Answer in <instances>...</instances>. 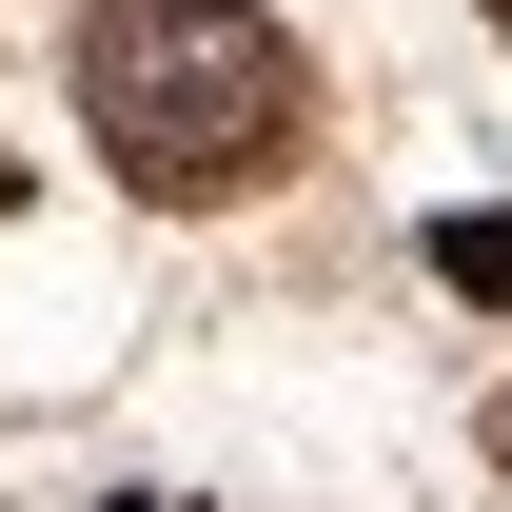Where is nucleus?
Masks as SVG:
<instances>
[{"label":"nucleus","mask_w":512,"mask_h":512,"mask_svg":"<svg viewBox=\"0 0 512 512\" xmlns=\"http://www.w3.org/2000/svg\"><path fill=\"white\" fill-rule=\"evenodd\" d=\"M296 40L256 0H99L79 20V119L138 197H256L296 158Z\"/></svg>","instance_id":"1"},{"label":"nucleus","mask_w":512,"mask_h":512,"mask_svg":"<svg viewBox=\"0 0 512 512\" xmlns=\"http://www.w3.org/2000/svg\"><path fill=\"white\" fill-rule=\"evenodd\" d=\"M434 276L473 296V316H512V197H493V217H453V237H434Z\"/></svg>","instance_id":"2"},{"label":"nucleus","mask_w":512,"mask_h":512,"mask_svg":"<svg viewBox=\"0 0 512 512\" xmlns=\"http://www.w3.org/2000/svg\"><path fill=\"white\" fill-rule=\"evenodd\" d=\"M493 473H512V394H493Z\"/></svg>","instance_id":"3"},{"label":"nucleus","mask_w":512,"mask_h":512,"mask_svg":"<svg viewBox=\"0 0 512 512\" xmlns=\"http://www.w3.org/2000/svg\"><path fill=\"white\" fill-rule=\"evenodd\" d=\"M0 197H20V158H0Z\"/></svg>","instance_id":"4"},{"label":"nucleus","mask_w":512,"mask_h":512,"mask_svg":"<svg viewBox=\"0 0 512 512\" xmlns=\"http://www.w3.org/2000/svg\"><path fill=\"white\" fill-rule=\"evenodd\" d=\"M493 20H512V0H493Z\"/></svg>","instance_id":"5"}]
</instances>
